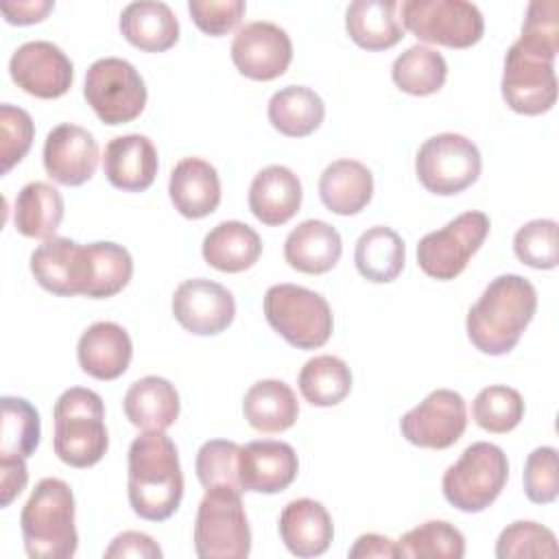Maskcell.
Listing matches in <instances>:
<instances>
[{
  "label": "cell",
  "instance_id": "cell-1",
  "mask_svg": "<svg viewBox=\"0 0 559 559\" xmlns=\"http://www.w3.org/2000/svg\"><path fill=\"white\" fill-rule=\"evenodd\" d=\"M559 52V2L535 0L526 9L520 37L504 55L500 92L524 116H539L557 100L555 57Z\"/></svg>",
  "mask_w": 559,
  "mask_h": 559
},
{
  "label": "cell",
  "instance_id": "cell-2",
  "mask_svg": "<svg viewBox=\"0 0 559 559\" xmlns=\"http://www.w3.org/2000/svg\"><path fill=\"white\" fill-rule=\"evenodd\" d=\"M127 493L135 515L148 522L168 520L183 498L179 452L164 430H144L129 445Z\"/></svg>",
  "mask_w": 559,
  "mask_h": 559
},
{
  "label": "cell",
  "instance_id": "cell-3",
  "mask_svg": "<svg viewBox=\"0 0 559 559\" xmlns=\"http://www.w3.org/2000/svg\"><path fill=\"white\" fill-rule=\"evenodd\" d=\"M535 310L537 290L526 277L515 273L498 275L467 312V338L483 354H509L520 343Z\"/></svg>",
  "mask_w": 559,
  "mask_h": 559
},
{
  "label": "cell",
  "instance_id": "cell-4",
  "mask_svg": "<svg viewBox=\"0 0 559 559\" xmlns=\"http://www.w3.org/2000/svg\"><path fill=\"white\" fill-rule=\"evenodd\" d=\"M24 548L31 559H68L79 548L74 493L61 478H41L20 513Z\"/></svg>",
  "mask_w": 559,
  "mask_h": 559
},
{
  "label": "cell",
  "instance_id": "cell-5",
  "mask_svg": "<svg viewBox=\"0 0 559 559\" xmlns=\"http://www.w3.org/2000/svg\"><path fill=\"white\" fill-rule=\"evenodd\" d=\"M52 448L59 461L70 467L96 465L107 448L105 406L96 391L83 386L66 389L55 402Z\"/></svg>",
  "mask_w": 559,
  "mask_h": 559
},
{
  "label": "cell",
  "instance_id": "cell-6",
  "mask_svg": "<svg viewBox=\"0 0 559 559\" xmlns=\"http://www.w3.org/2000/svg\"><path fill=\"white\" fill-rule=\"evenodd\" d=\"M262 308L269 325L297 349H317L332 336L334 317L330 304L306 286H271L264 293Z\"/></svg>",
  "mask_w": 559,
  "mask_h": 559
},
{
  "label": "cell",
  "instance_id": "cell-7",
  "mask_svg": "<svg viewBox=\"0 0 559 559\" xmlns=\"http://www.w3.org/2000/svg\"><path fill=\"white\" fill-rule=\"evenodd\" d=\"M194 552L201 559H245L251 552V528L240 489H205L194 518Z\"/></svg>",
  "mask_w": 559,
  "mask_h": 559
},
{
  "label": "cell",
  "instance_id": "cell-8",
  "mask_svg": "<svg viewBox=\"0 0 559 559\" xmlns=\"http://www.w3.org/2000/svg\"><path fill=\"white\" fill-rule=\"evenodd\" d=\"M509 478V461L502 448L489 441L467 445L461 459L443 474L445 500L465 513L485 511L502 493Z\"/></svg>",
  "mask_w": 559,
  "mask_h": 559
},
{
  "label": "cell",
  "instance_id": "cell-9",
  "mask_svg": "<svg viewBox=\"0 0 559 559\" xmlns=\"http://www.w3.org/2000/svg\"><path fill=\"white\" fill-rule=\"evenodd\" d=\"M83 96L100 122L124 124L144 111L146 85L127 59L103 57L87 68Z\"/></svg>",
  "mask_w": 559,
  "mask_h": 559
},
{
  "label": "cell",
  "instance_id": "cell-10",
  "mask_svg": "<svg viewBox=\"0 0 559 559\" xmlns=\"http://www.w3.org/2000/svg\"><path fill=\"white\" fill-rule=\"evenodd\" d=\"M402 24L417 39L448 48H469L485 33L480 9L467 0H406Z\"/></svg>",
  "mask_w": 559,
  "mask_h": 559
},
{
  "label": "cell",
  "instance_id": "cell-11",
  "mask_svg": "<svg viewBox=\"0 0 559 559\" xmlns=\"http://www.w3.org/2000/svg\"><path fill=\"white\" fill-rule=\"evenodd\" d=\"M480 168L478 146L461 133H437L428 138L415 157L419 183L439 197L459 194L476 183Z\"/></svg>",
  "mask_w": 559,
  "mask_h": 559
},
{
  "label": "cell",
  "instance_id": "cell-12",
  "mask_svg": "<svg viewBox=\"0 0 559 559\" xmlns=\"http://www.w3.org/2000/svg\"><path fill=\"white\" fill-rule=\"evenodd\" d=\"M489 227L491 223L485 212L469 210L452 218L445 227L428 231L417 245L419 269L439 282L454 280L480 249Z\"/></svg>",
  "mask_w": 559,
  "mask_h": 559
},
{
  "label": "cell",
  "instance_id": "cell-13",
  "mask_svg": "<svg viewBox=\"0 0 559 559\" xmlns=\"http://www.w3.org/2000/svg\"><path fill=\"white\" fill-rule=\"evenodd\" d=\"M467 428V406L461 393L452 389H435L415 408L400 419L402 437L428 450H445L454 445Z\"/></svg>",
  "mask_w": 559,
  "mask_h": 559
},
{
  "label": "cell",
  "instance_id": "cell-14",
  "mask_svg": "<svg viewBox=\"0 0 559 559\" xmlns=\"http://www.w3.org/2000/svg\"><path fill=\"white\" fill-rule=\"evenodd\" d=\"M9 74L31 96L59 98L74 81V66L57 44L35 39L15 48L9 59Z\"/></svg>",
  "mask_w": 559,
  "mask_h": 559
},
{
  "label": "cell",
  "instance_id": "cell-15",
  "mask_svg": "<svg viewBox=\"0 0 559 559\" xmlns=\"http://www.w3.org/2000/svg\"><path fill=\"white\" fill-rule=\"evenodd\" d=\"M231 61L247 79L273 81L288 70L293 41L288 33L273 22H249L238 28L231 41Z\"/></svg>",
  "mask_w": 559,
  "mask_h": 559
},
{
  "label": "cell",
  "instance_id": "cell-16",
  "mask_svg": "<svg viewBox=\"0 0 559 559\" xmlns=\"http://www.w3.org/2000/svg\"><path fill=\"white\" fill-rule=\"evenodd\" d=\"M170 308L179 325L197 336L221 334L236 317L234 295L205 277L183 280L173 293Z\"/></svg>",
  "mask_w": 559,
  "mask_h": 559
},
{
  "label": "cell",
  "instance_id": "cell-17",
  "mask_svg": "<svg viewBox=\"0 0 559 559\" xmlns=\"http://www.w3.org/2000/svg\"><path fill=\"white\" fill-rule=\"evenodd\" d=\"M31 273L52 295H85L90 282L87 247L63 236L46 238L31 253Z\"/></svg>",
  "mask_w": 559,
  "mask_h": 559
},
{
  "label": "cell",
  "instance_id": "cell-18",
  "mask_svg": "<svg viewBox=\"0 0 559 559\" xmlns=\"http://www.w3.org/2000/svg\"><path fill=\"white\" fill-rule=\"evenodd\" d=\"M98 166L96 138L72 122H61L48 131L44 142V168L61 186L90 181Z\"/></svg>",
  "mask_w": 559,
  "mask_h": 559
},
{
  "label": "cell",
  "instance_id": "cell-19",
  "mask_svg": "<svg viewBox=\"0 0 559 559\" xmlns=\"http://www.w3.org/2000/svg\"><path fill=\"white\" fill-rule=\"evenodd\" d=\"M299 461L290 443L275 439L249 441L240 448L238 476L242 491L277 493L293 485Z\"/></svg>",
  "mask_w": 559,
  "mask_h": 559
},
{
  "label": "cell",
  "instance_id": "cell-20",
  "mask_svg": "<svg viewBox=\"0 0 559 559\" xmlns=\"http://www.w3.org/2000/svg\"><path fill=\"white\" fill-rule=\"evenodd\" d=\"M157 148L142 133H127L109 140L103 155L107 181L124 192H142L151 188L157 175Z\"/></svg>",
  "mask_w": 559,
  "mask_h": 559
},
{
  "label": "cell",
  "instance_id": "cell-21",
  "mask_svg": "<svg viewBox=\"0 0 559 559\" xmlns=\"http://www.w3.org/2000/svg\"><path fill=\"white\" fill-rule=\"evenodd\" d=\"M133 345L129 332L114 321L92 323L79 338L76 358L81 369L96 380L120 378L131 362Z\"/></svg>",
  "mask_w": 559,
  "mask_h": 559
},
{
  "label": "cell",
  "instance_id": "cell-22",
  "mask_svg": "<svg viewBox=\"0 0 559 559\" xmlns=\"http://www.w3.org/2000/svg\"><path fill=\"white\" fill-rule=\"evenodd\" d=\"M280 537L284 546L301 559L323 555L334 537L328 509L312 498L290 500L280 513Z\"/></svg>",
  "mask_w": 559,
  "mask_h": 559
},
{
  "label": "cell",
  "instance_id": "cell-23",
  "mask_svg": "<svg viewBox=\"0 0 559 559\" xmlns=\"http://www.w3.org/2000/svg\"><path fill=\"white\" fill-rule=\"evenodd\" d=\"M301 181L299 177L282 164L262 168L249 186V210L264 225L288 223L301 205Z\"/></svg>",
  "mask_w": 559,
  "mask_h": 559
},
{
  "label": "cell",
  "instance_id": "cell-24",
  "mask_svg": "<svg viewBox=\"0 0 559 559\" xmlns=\"http://www.w3.org/2000/svg\"><path fill=\"white\" fill-rule=\"evenodd\" d=\"M168 194L181 216L203 218L221 203L218 173L201 157H183L170 170Z\"/></svg>",
  "mask_w": 559,
  "mask_h": 559
},
{
  "label": "cell",
  "instance_id": "cell-25",
  "mask_svg": "<svg viewBox=\"0 0 559 559\" xmlns=\"http://www.w3.org/2000/svg\"><path fill=\"white\" fill-rule=\"evenodd\" d=\"M343 253L341 234L325 221L308 218L299 223L284 240V260L290 269L308 275H321L336 266Z\"/></svg>",
  "mask_w": 559,
  "mask_h": 559
},
{
  "label": "cell",
  "instance_id": "cell-26",
  "mask_svg": "<svg viewBox=\"0 0 559 559\" xmlns=\"http://www.w3.org/2000/svg\"><path fill=\"white\" fill-rule=\"evenodd\" d=\"M118 26L124 39L144 52H164L179 39L177 15L159 0H138L127 4Z\"/></svg>",
  "mask_w": 559,
  "mask_h": 559
},
{
  "label": "cell",
  "instance_id": "cell-27",
  "mask_svg": "<svg viewBox=\"0 0 559 559\" xmlns=\"http://www.w3.org/2000/svg\"><path fill=\"white\" fill-rule=\"evenodd\" d=\"M179 393L173 382L162 376H144L135 380L122 400L127 419L140 430H166L179 417Z\"/></svg>",
  "mask_w": 559,
  "mask_h": 559
},
{
  "label": "cell",
  "instance_id": "cell-28",
  "mask_svg": "<svg viewBox=\"0 0 559 559\" xmlns=\"http://www.w3.org/2000/svg\"><path fill=\"white\" fill-rule=\"evenodd\" d=\"M319 197L330 212L354 216L373 197V175L362 162L336 159L319 177Z\"/></svg>",
  "mask_w": 559,
  "mask_h": 559
},
{
  "label": "cell",
  "instance_id": "cell-29",
  "mask_svg": "<svg viewBox=\"0 0 559 559\" xmlns=\"http://www.w3.org/2000/svg\"><path fill=\"white\" fill-rule=\"evenodd\" d=\"M201 253L212 269L223 273H240L260 260L262 240L247 223L223 221L205 234Z\"/></svg>",
  "mask_w": 559,
  "mask_h": 559
},
{
  "label": "cell",
  "instance_id": "cell-30",
  "mask_svg": "<svg viewBox=\"0 0 559 559\" xmlns=\"http://www.w3.org/2000/svg\"><path fill=\"white\" fill-rule=\"evenodd\" d=\"M242 415L258 432H284L297 421L299 402L284 380H258L242 397Z\"/></svg>",
  "mask_w": 559,
  "mask_h": 559
},
{
  "label": "cell",
  "instance_id": "cell-31",
  "mask_svg": "<svg viewBox=\"0 0 559 559\" xmlns=\"http://www.w3.org/2000/svg\"><path fill=\"white\" fill-rule=\"evenodd\" d=\"M395 0H356L345 11L347 35L365 50L393 48L404 37Z\"/></svg>",
  "mask_w": 559,
  "mask_h": 559
},
{
  "label": "cell",
  "instance_id": "cell-32",
  "mask_svg": "<svg viewBox=\"0 0 559 559\" xmlns=\"http://www.w3.org/2000/svg\"><path fill=\"white\" fill-rule=\"evenodd\" d=\"M354 262L365 280L376 284L393 282L406 262L404 240L391 227H369L356 240Z\"/></svg>",
  "mask_w": 559,
  "mask_h": 559
},
{
  "label": "cell",
  "instance_id": "cell-33",
  "mask_svg": "<svg viewBox=\"0 0 559 559\" xmlns=\"http://www.w3.org/2000/svg\"><path fill=\"white\" fill-rule=\"evenodd\" d=\"M63 221V197L46 181L26 183L13 203V225L26 238H52Z\"/></svg>",
  "mask_w": 559,
  "mask_h": 559
},
{
  "label": "cell",
  "instance_id": "cell-34",
  "mask_svg": "<svg viewBox=\"0 0 559 559\" xmlns=\"http://www.w3.org/2000/svg\"><path fill=\"white\" fill-rule=\"evenodd\" d=\"M325 105L321 96L306 85H286L269 100V122L288 138H306L323 122Z\"/></svg>",
  "mask_w": 559,
  "mask_h": 559
},
{
  "label": "cell",
  "instance_id": "cell-35",
  "mask_svg": "<svg viewBox=\"0 0 559 559\" xmlns=\"http://www.w3.org/2000/svg\"><path fill=\"white\" fill-rule=\"evenodd\" d=\"M297 384L304 400L312 406H336L352 391V371L338 356L321 354L306 360Z\"/></svg>",
  "mask_w": 559,
  "mask_h": 559
},
{
  "label": "cell",
  "instance_id": "cell-36",
  "mask_svg": "<svg viewBox=\"0 0 559 559\" xmlns=\"http://www.w3.org/2000/svg\"><path fill=\"white\" fill-rule=\"evenodd\" d=\"M391 76L402 92L413 96H428L443 87L448 79V63L435 48L415 44L395 57Z\"/></svg>",
  "mask_w": 559,
  "mask_h": 559
},
{
  "label": "cell",
  "instance_id": "cell-37",
  "mask_svg": "<svg viewBox=\"0 0 559 559\" xmlns=\"http://www.w3.org/2000/svg\"><path fill=\"white\" fill-rule=\"evenodd\" d=\"M85 247L90 258V282L83 297L107 299L118 295L133 275L131 253L122 245L109 240H98Z\"/></svg>",
  "mask_w": 559,
  "mask_h": 559
},
{
  "label": "cell",
  "instance_id": "cell-38",
  "mask_svg": "<svg viewBox=\"0 0 559 559\" xmlns=\"http://www.w3.org/2000/svg\"><path fill=\"white\" fill-rule=\"evenodd\" d=\"M395 546L397 557L406 559H461L465 555L463 533L445 520H428L406 531Z\"/></svg>",
  "mask_w": 559,
  "mask_h": 559
},
{
  "label": "cell",
  "instance_id": "cell-39",
  "mask_svg": "<svg viewBox=\"0 0 559 559\" xmlns=\"http://www.w3.org/2000/svg\"><path fill=\"white\" fill-rule=\"evenodd\" d=\"M41 437V424L37 408L15 395L2 397V432H0V456L28 459Z\"/></svg>",
  "mask_w": 559,
  "mask_h": 559
},
{
  "label": "cell",
  "instance_id": "cell-40",
  "mask_svg": "<svg viewBox=\"0 0 559 559\" xmlns=\"http://www.w3.org/2000/svg\"><path fill=\"white\" fill-rule=\"evenodd\" d=\"M474 421L493 435L511 432L524 417V400L520 391L507 384H491L478 391L472 402Z\"/></svg>",
  "mask_w": 559,
  "mask_h": 559
},
{
  "label": "cell",
  "instance_id": "cell-41",
  "mask_svg": "<svg viewBox=\"0 0 559 559\" xmlns=\"http://www.w3.org/2000/svg\"><path fill=\"white\" fill-rule=\"evenodd\" d=\"M557 537L550 528L518 520L500 531L496 542L498 559H531V557H557Z\"/></svg>",
  "mask_w": 559,
  "mask_h": 559
},
{
  "label": "cell",
  "instance_id": "cell-42",
  "mask_svg": "<svg viewBox=\"0 0 559 559\" xmlns=\"http://www.w3.org/2000/svg\"><path fill=\"white\" fill-rule=\"evenodd\" d=\"M238 456L240 445L227 439H210L205 441L194 461L197 478L205 489L212 487H234L242 491L238 476Z\"/></svg>",
  "mask_w": 559,
  "mask_h": 559
},
{
  "label": "cell",
  "instance_id": "cell-43",
  "mask_svg": "<svg viewBox=\"0 0 559 559\" xmlns=\"http://www.w3.org/2000/svg\"><path fill=\"white\" fill-rule=\"evenodd\" d=\"M513 251L526 266L555 269L559 262L557 221L535 218L524 223L513 236Z\"/></svg>",
  "mask_w": 559,
  "mask_h": 559
},
{
  "label": "cell",
  "instance_id": "cell-44",
  "mask_svg": "<svg viewBox=\"0 0 559 559\" xmlns=\"http://www.w3.org/2000/svg\"><path fill=\"white\" fill-rule=\"evenodd\" d=\"M35 138V124L26 109L2 103L0 105V157H2V173H9L15 164H20Z\"/></svg>",
  "mask_w": 559,
  "mask_h": 559
},
{
  "label": "cell",
  "instance_id": "cell-45",
  "mask_svg": "<svg viewBox=\"0 0 559 559\" xmlns=\"http://www.w3.org/2000/svg\"><path fill=\"white\" fill-rule=\"evenodd\" d=\"M524 491L526 498L535 504L555 502L559 496V469H557V450L550 445L535 448L524 463Z\"/></svg>",
  "mask_w": 559,
  "mask_h": 559
},
{
  "label": "cell",
  "instance_id": "cell-46",
  "mask_svg": "<svg viewBox=\"0 0 559 559\" xmlns=\"http://www.w3.org/2000/svg\"><path fill=\"white\" fill-rule=\"evenodd\" d=\"M188 11L203 33L221 37L238 26L247 4L242 0H190Z\"/></svg>",
  "mask_w": 559,
  "mask_h": 559
},
{
  "label": "cell",
  "instance_id": "cell-47",
  "mask_svg": "<svg viewBox=\"0 0 559 559\" xmlns=\"http://www.w3.org/2000/svg\"><path fill=\"white\" fill-rule=\"evenodd\" d=\"M107 559L114 557H135V559H159L162 557V548L157 546V542L140 531H124L120 535H116L111 539V544L105 548L103 552Z\"/></svg>",
  "mask_w": 559,
  "mask_h": 559
},
{
  "label": "cell",
  "instance_id": "cell-48",
  "mask_svg": "<svg viewBox=\"0 0 559 559\" xmlns=\"http://www.w3.org/2000/svg\"><path fill=\"white\" fill-rule=\"evenodd\" d=\"M28 472L26 459L20 456H0V504L9 507L26 487Z\"/></svg>",
  "mask_w": 559,
  "mask_h": 559
},
{
  "label": "cell",
  "instance_id": "cell-49",
  "mask_svg": "<svg viewBox=\"0 0 559 559\" xmlns=\"http://www.w3.org/2000/svg\"><path fill=\"white\" fill-rule=\"evenodd\" d=\"M2 15L9 24H35L41 22L52 9L55 2L52 0H26V2H4L2 7Z\"/></svg>",
  "mask_w": 559,
  "mask_h": 559
},
{
  "label": "cell",
  "instance_id": "cell-50",
  "mask_svg": "<svg viewBox=\"0 0 559 559\" xmlns=\"http://www.w3.org/2000/svg\"><path fill=\"white\" fill-rule=\"evenodd\" d=\"M352 559H360V557H382V559H391L397 557V546L393 539L378 535V533H365L360 535L354 546L347 552Z\"/></svg>",
  "mask_w": 559,
  "mask_h": 559
}]
</instances>
